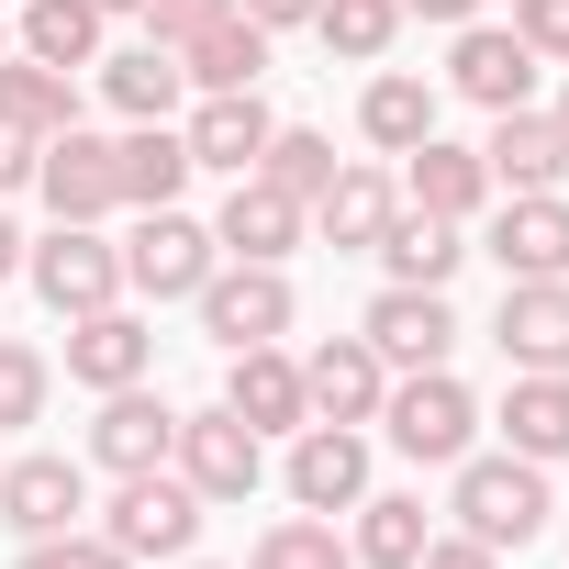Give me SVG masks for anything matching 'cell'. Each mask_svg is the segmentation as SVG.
I'll return each instance as SVG.
<instances>
[{"label":"cell","mask_w":569,"mask_h":569,"mask_svg":"<svg viewBox=\"0 0 569 569\" xmlns=\"http://www.w3.org/2000/svg\"><path fill=\"white\" fill-rule=\"evenodd\" d=\"M458 536H480L491 558L502 547H536L547 536V469L536 458H458Z\"/></svg>","instance_id":"1"},{"label":"cell","mask_w":569,"mask_h":569,"mask_svg":"<svg viewBox=\"0 0 569 569\" xmlns=\"http://www.w3.org/2000/svg\"><path fill=\"white\" fill-rule=\"evenodd\" d=\"M380 425H391V447H402V458H425V469H458V458H469V425H480V402H469L447 369H402V380L380 391Z\"/></svg>","instance_id":"2"},{"label":"cell","mask_w":569,"mask_h":569,"mask_svg":"<svg viewBox=\"0 0 569 569\" xmlns=\"http://www.w3.org/2000/svg\"><path fill=\"white\" fill-rule=\"evenodd\" d=\"M23 279L46 291V313H101V302H123V246H101L90 223H57L46 246H23Z\"/></svg>","instance_id":"3"},{"label":"cell","mask_w":569,"mask_h":569,"mask_svg":"<svg viewBox=\"0 0 569 569\" xmlns=\"http://www.w3.org/2000/svg\"><path fill=\"white\" fill-rule=\"evenodd\" d=\"M190 302H201V325H212V347H223V358H234V347H279V336H291V279L257 268V257L212 268Z\"/></svg>","instance_id":"4"},{"label":"cell","mask_w":569,"mask_h":569,"mask_svg":"<svg viewBox=\"0 0 569 569\" xmlns=\"http://www.w3.org/2000/svg\"><path fill=\"white\" fill-rule=\"evenodd\" d=\"M168 458H179V480H190L201 502H246V491L268 480V436L234 425L223 402H212V413H179V447H168Z\"/></svg>","instance_id":"5"},{"label":"cell","mask_w":569,"mask_h":569,"mask_svg":"<svg viewBox=\"0 0 569 569\" xmlns=\"http://www.w3.org/2000/svg\"><path fill=\"white\" fill-rule=\"evenodd\" d=\"M101 536H112L123 558H190V536H201V491L168 480V469H134V480L112 491Z\"/></svg>","instance_id":"6"},{"label":"cell","mask_w":569,"mask_h":569,"mask_svg":"<svg viewBox=\"0 0 569 569\" xmlns=\"http://www.w3.org/2000/svg\"><path fill=\"white\" fill-rule=\"evenodd\" d=\"M212 257H223V246H212V234H201V223H190V212L168 201V212H146V223L123 234V291H157V302H190L201 279H212Z\"/></svg>","instance_id":"7"},{"label":"cell","mask_w":569,"mask_h":569,"mask_svg":"<svg viewBox=\"0 0 569 569\" xmlns=\"http://www.w3.org/2000/svg\"><path fill=\"white\" fill-rule=\"evenodd\" d=\"M369 347H380V369H447V347H458L447 291H413V279H391V291L369 302Z\"/></svg>","instance_id":"8"},{"label":"cell","mask_w":569,"mask_h":569,"mask_svg":"<svg viewBox=\"0 0 569 569\" xmlns=\"http://www.w3.org/2000/svg\"><path fill=\"white\" fill-rule=\"evenodd\" d=\"M447 90H458V101H480V112H525V90H536V46H525V34H502V23H458Z\"/></svg>","instance_id":"9"},{"label":"cell","mask_w":569,"mask_h":569,"mask_svg":"<svg viewBox=\"0 0 569 569\" xmlns=\"http://www.w3.org/2000/svg\"><path fill=\"white\" fill-rule=\"evenodd\" d=\"M34 190H46V212L57 223H101L112 201H123V179H112V146L101 134H46V157H34Z\"/></svg>","instance_id":"10"},{"label":"cell","mask_w":569,"mask_h":569,"mask_svg":"<svg viewBox=\"0 0 569 569\" xmlns=\"http://www.w3.org/2000/svg\"><path fill=\"white\" fill-rule=\"evenodd\" d=\"M168 447H179V413L146 391V380H123V391H101V425H90V458L112 469V480H134V469H168Z\"/></svg>","instance_id":"11"},{"label":"cell","mask_w":569,"mask_h":569,"mask_svg":"<svg viewBox=\"0 0 569 569\" xmlns=\"http://www.w3.org/2000/svg\"><path fill=\"white\" fill-rule=\"evenodd\" d=\"M291 502H302V513H358V502H369V447H358V425H302V436H291Z\"/></svg>","instance_id":"12"},{"label":"cell","mask_w":569,"mask_h":569,"mask_svg":"<svg viewBox=\"0 0 569 569\" xmlns=\"http://www.w3.org/2000/svg\"><path fill=\"white\" fill-rule=\"evenodd\" d=\"M223 413L257 425V436H302L313 391H302V369L279 358V347H234V358H223Z\"/></svg>","instance_id":"13"},{"label":"cell","mask_w":569,"mask_h":569,"mask_svg":"<svg viewBox=\"0 0 569 569\" xmlns=\"http://www.w3.org/2000/svg\"><path fill=\"white\" fill-rule=\"evenodd\" d=\"M90 513V469L79 458H12V469H0V525H23V536H68Z\"/></svg>","instance_id":"14"},{"label":"cell","mask_w":569,"mask_h":569,"mask_svg":"<svg viewBox=\"0 0 569 569\" xmlns=\"http://www.w3.org/2000/svg\"><path fill=\"white\" fill-rule=\"evenodd\" d=\"M302 212H313V201H291V190H268V179L246 168V179L223 190V223H212V246H223V257H257V268H279V257L302 246Z\"/></svg>","instance_id":"15"},{"label":"cell","mask_w":569,"mask_h":569,"mask_svg":"<svg viewBox=\"0 0 569 569\" xmlns=\"http://www.w3.org/2000/svg\"><path fill=\"white\" fill-rule=\"evenodd\" d=\"M302 391H313V413H325V425H380L391 369H380V347H369V336H336V347H313V358H302Z\"/></svg>","instance_id":"16"},{"label":"cell","mask_w":569,"mask_h":569,"mask_svg":"<svg viewBox=\"0 0 569 569\" xmlns=\"http://www.w3.org/2000/svg\"><path fill=\"white\" fill-rule=\"evenodd\" d=\"M491 257H502V279H569V201L558 190H513L502 223H491Z\"/></svg>","instance_id":"17"},{"label":"cell","mask_w":569,"mask_h":569,"mask_svg":"<svg viewBox=\"0 0 569 569\" xmlns=\"http://www.w3.org/2000/svg\"><path fill=\"white\" fill-rule=\"evenodd\" d=\"M502 358L513 369H569V279H502Z\"/></svg>","instance_id":"18"},{"label":"cell","mask_w":569,"mask_h":569,"mask_svg":"<svg viewBox=\"0 0 569 569\" xmlns=\"http://www.w3.org/2000/svg\"><path fill=\"white\" fill-rule=\"evenodd\" d=\"M268 134H279V123H268L257 90H201V112H190L179 146H190V168H234V179H246V168L268 157Z\"/></svg>","instance_id":"19"},{"label":"cell","mask_w":569,"mask_h":569,"mask_svg":"<svg viewBox=\"0 0 569 569\" xmlns=\"http://www.w3.org/2000/svg\"><path fill=\"white\" fill-rule=\"evenodd\" d=\"M146 369H157V336H146L123 302H101V313H79V325H68V380L123 391V380H146Z\"/></svg>","instance_id":"20"},{"label":"cell","mask_w":569,"mask_h":569,"mask_svg":"<svg viewBox=\"0 0 569 569\" xmlns=\"http://www.w3.org/2000/svg\"><path fill=\"white\" fill-rule=\"evenodd\" d=\"M179 90H190V68H179V46H123V57H101V101L123 112V123H168L179 112Z\"/></svg>","instance_id":"21"},{"label":"cell","mask_w":569,"mask_h":569,"mask_svg":"<svg viewBox=\"0 0 569 569\" xmlns=\"http://www.w3.org/2000/svg\"><path fill=\"white\" fill-rule=\"evenodd\" d=\"M480 168H491V190H558V179H569V146H558L547 112H491Z\"/></svg>","instance_id":"22"},{"label":"cell","mask_w":569,"mask_h":569,"mask_svg":"<svg viewBox=\"0 0 569 569\" xmlns=\"http://www.w3.org/2000/svg\"><path fill=\"white\" fill-rule=\"evenodd\" d=\"M502 436H513V458H569V369H513V391H502Z\"/></svg>","instance_id":"23"},{"label":"cell","mask_w":569,"mask_h":569,"mask_svg":"<svg viewBox=\"0 0 569 569\" xmlns=\"http://www.w3.org/2000/svg\"><path fill=\"white\" fill-rule=\"evenodd\" d=\"M179 68H190V90H257V68H268V23H246V0H234L212 34L179 46Z\"/></svg>","instance_id":"24"},{"label":"cell","mask_w":569,"mask_h":569,"mask_svg":"<svg viewBox=\"0 0 569 569\" xmlns=\"http://www.w3.org/2000/svg\"><path fill=\"white\" fill-rule=\"evenodd\" d=\"M112 179H123V201H134V212H168V201L190 190V146H179L168 123H134V134L112 146Z\"/></svg>","instance_id":"25"},{"label":"cell","mask_w":569,"mask_h":569,"mask_svg":"<svg viewBox=\"0 0 569 569\" xmlns=\"http://www.w3.org/2000/svg\"><path fill=\"white\" fill-rule=\"evenodd\" d=\"M402 190H413V212H447V223H469V212L491 201V168H480V146H436V134H425Z\"/></svg>","instance_id":"26"},{"label":"cell","mask_w":569,"mask_h":569,"mask_svg":"<svg viewBox=\"0 0 569 569\" xmlns=\"http://www.w3.org/2000/svg\"><path fill=\"white\" fill-rule=\"evenodd\" d=\"M402 212V190L380 179V168H336L325 190H313V223H325V246H380V223Z\"/></svg>","instance_id":"27"},{"label":"cell","mask_w":569,"mask_h":569,"mask_svg":"<svg viewBox=\"0 0 569 569\" xmlns=\"http://www.w3.org/2000/svg\"><path fill=\"white\" fill-rule=\"evenodd\" d=\"M380 257H391V279H413V291H447V268H458L469 246H458L447 212H391V223H380Z\"/></svg>","instance_id":"28"},{"label":"cell","mask_w":569,"mask_h":569,"mask_svg":"<svg viewBox=\"0 0 569 569\" xmlns=\"http://www.w3.org/2000/svg\"><path fill=\"white\" fill-rule=\"evenodd\" d=\"M358 134H369L380 157H413V146L436 134V90H425V79H369V101H358Z\"/></svg>","instance_id":"29"},{"label":"cell","mask_w":569,"mask_h":569,"mask_svg":"<svg viewBox=\"0 0 569 569\" xmlns=\"http://www.w3.org/2000/svg\"><path fill=\"white\" fill-rule=\"evenodd\" d=\"M347 558H358V569H413V558H425V502H413V491H369Z\"/></svg>","instance_id":"30"},{"label":"cell","mask_w":569,"mask_h":569,"mask_svg":"<svg viewBox=\"0 0 569 569\" xmlns=\"http://www.w3.org/2000/svg\"><path fill=\"white\" fill-rule=\"evenodd\" d=\"M23 57L34 68H90L101 57V12L90 0H23Z\"/></svg>","instance_id":"31"},{"label":"cell","mask_w":569,"mask_h":569,"mask_svg":"<svg viewBox=\"0 0 569 569\" xmlns=\"http://www.w3.org/2000/svg\"><path fill=\"white\" fill-rule=\"evenodd\" d=\"M0 112H12L23 134H68V123H79V90H68V68H34V57H0Z\"/></svg>","instance_id":"32"},{"label":"cell","mask_w":569,"mask_h":569,"mask_svg":"<svg viewBox=\"0 0 569 569\" xmlns=\"http://www.w3.org/2000/svg\"><path fill=\"white\" fill-rule=\"evenodd\" d=\"M313 34H325L347 68H369V57H391V34H402V0H325Z\"/></svg>","instance_id":"33"},{"label":"cell","mask_w":569,"mask_h":569,"mask_svg":"<svg viewBox=\"0 0 569 569\" xmlns=\"http://www.w3.org/2000/svg\"><path fill=\"white\" fill-rule=\"evenodd\" d=\"M257 179H268V190H291V201H313V190L336 179V146H325V134H302V123H279V134H268V157H257Z\"/></svg>","instance_id":"34"},{"label":"cell","mask_w":569,"mask_h":569,"mask_svg":"<svg viewBox=\"0 0 569 569\" xmlns=\"http://www.w3.org/2000/svg\"><path fill=\"white\" fill-rule=\"evenodd\" d=\"M246 569H358V558L336 547V525H325V513H291V525H268V536H257V558H246Z\"/></svg>","instance_id":"35"},{"label":"cell","mask_w":569,"mask_h":569,"mask_svg":"<svg viewBox=\"0 0 569 569\" xmlns=\"http://www.w3.org/2000/svg\"><path fill=\"white\" fill-rule=\"evenodd\" d=\"M46 391H57V369H46L34 347H12V336H0V436H12V425H34V413H46Z\"/></svg>","instance_id":"36"},{"label":"cell","mask_w":569,"mask_h":569,"mask_svg":"<svg viewBox=\"0 0 569 569\" xmlns=\"http://www.w3.org/2000/svg\"><path fill=\"white\" fill-rule=\"evenodd\" d=\"M23 569H134V558H123L112 536H79V525H68V536H23Z\"/></svg>","instance_id":"37"},{"label":"cell","mask_w":569,"mask_h":569,"mask_svg":"<svg viewBox=\"0 0 569 569\" xmlns=\"http://www.w3.org/2000/svg\"><path fill=\"white\" fill-rule=\"evenodd\" d=\"M223 12H234V0H146V34H157V46H190V34H212Z\"/></svg>","instance_id":"38"},{"label":"cell","mask_w":569,"mask_h":569,"mask_svg":"<svg viewBox=\"0 0 569 569\" xmlns=\"http://www.w3.org/2000/svg\"><path fill=\"white\" fill-rule=\"evenodd\" d=\"M513 34L536 57H569V0H513Z\"/></svg>","instance_id":"39"},{"label":"cell","mask_w":569,"mask_h":569,"mask_svg":"<svg viewBox=\"0 0 569 569\" xmlns=\"http://www.w3.org/2000/svg\"><path fill=\"white\" fill-rule=\"evenodd\" d=\"M34 157H46V134H23L12 112H0V190H23V179H34Z\"/></svg>","instance_id":"40"},{"label":"cell","mask_w":569,"mask_h":569,"mask_svg":"<svg viewBox=\"0 0 569 569\" xmlns=\"http://www.w3.org/2000/svg\"><path fill=\"white\" fill-rule=\"evenodd\" d=\"M413 569H502V558H491L480 536H425V558H413Z\"/></svg>","instance_id":"41"},{"label":"cell","mask_w":569,"mask_h":569,"mask_svg":"<svg viewBox=\"0 0 569 569\" xmlns=\"http://www.w3.org/2000/svg\"><path fill=\"white\" fill-rule=\"evenodd\" d=\"M313 12H325V0H246V23H268V34L279 23H313Z\"/></svg>","instance_id":"42"},{"label":"cell","mask_w":569,"mask_h":569,"mask_svg":"<svg viewBox=\"0 0 569 569\" xmlns=\"http://www.w3.org/2000/svg\"><path fill=\"white\" fill-rule=\"evenodd\" d=\"M402 12H425V23H480V0H402Z\"/></svg>","instance_id":"43"},{"label":"cell","mask_w":569,"mask_h":569,"mask_svg":"<svg viewBox=\"0 0 569 569\" xmlns=\"http://www.w3.org/2000/svg\"><path fill=\"white\" fill-rule=\"evenodd\" d=\"M23 268V234H12V212H0V279H12Z\"/></svg>","instance_id":"44"},{"label":"cell","mask_w":569,"mask_h":569,"mask_svg":"<svg viewBox=\"0 0 569 569\" xmlns=\"http://www.w3.org/2000/svg\"><path fill=\"white\" fill-rule=\"evenodd\" d=\"M90 12H101V23H112V12H146V0H90Z\"/></svg>","instance_id":"45"},{"label":"cell","mask_w":569,"mask_h":569,"mask_svg":"<svg viewBox=\"0 0 569 569\" xmlns=\"http://www.w3.org/2000/svg\"><path fill=\"white\" fill-rule=\"evenodd\" d=\"M547 123H558V146H569V90H558V112H547Z\"/></svg>","instance_id":"46"},{"label":"cell","mask_w":569,"mask_h":569,"mask_svg":"<svg viewBox=\"0 0 569 569\" xmlns=\"http://www.w3.org/2000/svg\"><path fill=\"white\" fill-rule=\"evenodd\" d=\"M0 57H12V23H0Z\"/></svg>","instance_id":"47"}]
</instances>
